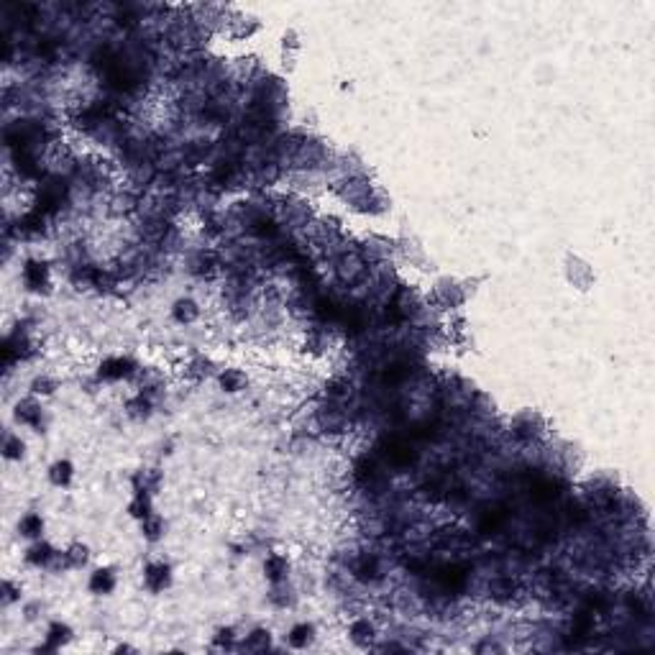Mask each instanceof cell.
<instances>
[{"label":"cell","mask_w":655,"mask_h":655,"mask_svg":"<svg viewBox=\"0 0 655 655\" xmlns=\"http://www.w3.org/2000/svg\"><path fill=\"white\" fill-rule=\"evenodd\" d=\"M21 450H23V445H21L18 440H11V438H8V443H6V453H8L11 458H16V456H21Z\"/></svg>","instance_id":"8fae6325"},{"label":"cell","mask_w":655,"mask_h":655,"mask_svg":"<svg viewBox=\"0 0 655 655\" xmlns=\"http://www.w3.org/2000/svg\"><path fill=\"white\" fill-rule=\"evenodd\" d=\"M18 420L23 422H31V425H38V410L33 405H18Z\"/></svg>","instance_id":"277c9868"},{"label":"cell","mask_w":655,"mask_h":655,"mask_svg":"<svg viewBox=\"0 0 655 655\" xmlns=\"http://www.w3.org/2000/svg\"><path fill=\"white\" fill-rule=\"evenodd\" d=\"M305 635H310V627H297L294 635H292V642H294V645H302V642H305Z\"/></svg>","instance_id":"7c38bea8"},{"label":"cell","mask_w":655,"mask_h":655,"mask_svg":"<svg viewBox=\"0 0 655 655\" xmlns=\"http://www.w3.org/2000/svg\"><path fill=\"white\" fill-rule=\"evenodd\" d=\"M110 586H113L110 573H108V571H97L95 579H92V589H95V591H108Z\"/></svg>","instance_id":"5b68a950"},{"label":"cell","mask_w":655,"mask_h":655,"mask_svg":"<svg viewBox=\"0 0 655 655\" xmlns=\"http://www.w3.org/2000/svg\"><path fill=\"white\" fill-rule=\"evenodd\" d=\"M146 581H148V586L151 589H164V584H167V566H151L148 568V573H146Z\"/></svg>","instance_id":"3957f363"},{"label":"cell","mask_w":655,"mask_h":655,"mask_svg":"<svg viewBox=\"0 0 655 655\" xmlns=\"http://www.w3.org/2000/svg\"><path fill=\"white\" fill-rule=\"evenodd\" d=\"M131 371V361H126V359H115V361H108V364H103V376L105 379H121V376H126Z\"/></svg>","instance_id":"7a4b0ae2"},{"label":"cell","mask_w":655,"mask_h":655,"mask_svg":"<svg viewBox=\"0 0 655 655\" xmlns=\"http://www.w3.org/2000/svg\"><path fill=\"white\" fill-rule=\"evenodd\" d=\"M195 315H197V310H195V305H192V302H179L177 305V318L179 320H192Z\"/></svg>","instance_id":"52a82bcc"},{"label":"cell","mask_w":655,"mask_h":655,"mask_svg":"<svg viewBox=\"0 0 655 655\" xmlns=\"http://www.w3.org/2000/svg\"><path fill=\"white\" fill-rule=\"evenodd\" d=\"M21 530H23V535L33 537V535L41 532V520H38V517H26V520L21 522Z\"/></svg>","instance_id":"8992f818"},{"label":"cell","mask_w":655,"mask_h":655,"mask_svg":"<svg viewBox=\"0 0 655 655\" xmlns=\"http://www.w3.org/2000/svg\"><path fill=\"white\" fill-rule=\"evenodd\" d=\"M23 279L31 289H41L44 287V264H36V261H28L26 269H23Z\"/></svg>","instance_id":"6da1fadb"},{"label":"cell","mask_w":655,"mask_h":655,"mask_svg":"<svg viewBox=\"0 0 655 655\" xmlns=\"http://www.w3.org/2000/svg\"><path fill=\"white\" fill-rule=\"evenodd\" d=\"M52 479H54L57 484H64V481L69 479V464H57V466H54V474H52Z\"/></svg>","instance_id":"30bf717a"},{"label":"cell","mask_w":655,"mask_h":655,"mask_svg":"<svg viewBox=\"0 0 655 655\" xmlns=\"http://www.w3.org/2000/svg\"><path fill=\"white\" fill-rule=\"evenodd\" d=\"M52 558V553H49V548L46 545H38V548H33L31 550V556H28V561L31 563H46Z\"/></svg>","instance_id":"9c48e42d"},{"label":"cell","mask_w":655,"mask_h":655,"mask_svg":"<svg viewBox=\"0 0 655 655\" xmlns=\"http://www.w3.org/2000/svg\"><path fill=\"white\" fill-rule=\"evenodd\" d=\"M266 568H269V576H272V579H279L282 571H287V563H284L282 558H269Z\"/></svg>","instance_id":"ba28073f"}]
</instances>
